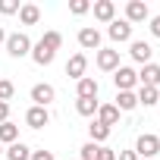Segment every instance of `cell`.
<instances>
[{
  "mask_svg": "<svg viewBox=\"0 0 160 160\" xmlns=\"http://www.w3.org/2000/svg\"><path fill=\"white\" fill-rule=\"evenodd\" d=\"M151 19V10L144 0H129L126 3V22L129 25H138V22H148Z\"/></svg>",
  "mask_w": 160,
  "mask_h": 160,
  "instance_id": "4",
  "label": "cell"
},
{
  "mask_svg": "<svg viewBox=\"0 0 160 160\" xmlns=\"http://www.w3.org/2000/svg\"><path fill=\"white\" fill-rule=\"evenodd\" d=\"M38 19H41V10L35 3H22L19 7V22L22 25H38Z\"/></svg>",
  "mask_w": 160,
  "mask_h": 160,
  "instance_id": "19",
  "label": "cell"
},
{
  "mask_svg": "<svg viewBox=\"0 0 160 160\" xmlns=\"http://www.w3.org/2000/svg\"><path fill=\"white\" fill-rule=\"evenodd\" d=\"M3 154H7V160H32V148H28V144H22V141L10 144Z\"/></svg>",
  "mask_w": 160,
  "mask_h": 160,
  "instance_id": "21",
  "label": "cell"
},
{
  "mask_svg": "<svg viewBox=\"0 0 160 160\" xmlns=\"http://www.w3.org/2000/svg\"><path fill=\"white\" fill-rule=\"evenodd\" d=\"M129 57H132L135 63L148 66V63H151V57H154V47H151L148 41H129Z\"/></svg>",
  "mask_w": 160,
  "mask_h": 160,
  "instance_id": "8",
  "label": "cell"
},
{
  "mask_svg": "<svg viewBox=\"0 0 160 160\" xmlns=\"http://www.w3.org/2000/svg\"><path fill=\"white\" fill-rule=\"evenodd\" d=\"M88 10H91L88 0H72V3H69V13H72V16H85Z\"/></svg>",
  "mask_w": 160,
  "mask_h": 160,
  "instance_id": "27",
  "label": "cell"
},
{
  "mask_svg": "<svg viewBox=\"0 0 160 160\" xmlns=\"http://www.w3.org/2000/svg\"><path fill=\"white\" fill-rule=\"evenodd\" d=\"M107 35H110V41L126 44V41H132V25H129L126 19H113V22L107 25Z\"/></svg>",
  "mask_w": 160,
  "mask_h": 160,
  "instance_id": "5",
  "label": "cell"
},
{
  "mask_svg": "<svg viewBox=\"0 0 160 160\" xmlns=\"http://www.w3.org/2000/svg\"><path fill=\"white\" fill-rule=\"evenodd\" d=\"M16 141H19V126L10 122V119H7V122H0V144H7V148H10V144H16Z\"/></svg>",
  "mask_w": 160,
  "mask_h": 160,
  "instance_id": "18",
  "label": "cell"
},
{
  "mask_svg": "<svg viewBox=\"0 0 160 160\" xmlns=\"http://www.w3.org/2000/svg\"><path fill=\"white\" fill-rule=\"evenodd\" d=\"M7 53L13 57V60H22V57H28L32 53V38L25 35V32H13V35H7Z\"/></svg>",
  "mask_w": 160,
  "mask_h": 160,
  "instance_id": "1",
  "label": "cell"
},
{
  "mask_svg": "<svg viewBox=\"0 0 160 160\" xmlns=\"http://www.w3.org/2000/svg\"><path fill=\"white\" fill-rule=\"evenodd\" d=\"M122 63H119V50H113V47H101L98 50V69H104V72H116Z\"/></svg>",
  "mask_w": 160,
  "mask_h": 160,
  "instance_id": "6",
  "label": "cell"
},
{
  "mask_svg": "<svg viewBox=\"0 0 160 160\" xmlns=\"http://www.w3.org/2000/svg\"><path fill=\"white\" fill-rule=\"evenodd\" d=\"M0 44H7V32H3V25H0Z\"/></svg>",
  "mask_w": 160,
  "mask_h": 160,
  "instance_id": "34",
  "label": "cell"
},
{
  "mask_svg": "<svg viewBox=\"0 0 160 160\" xmlns=\"http://www.w3.org/2000/svg\"><path fill=\"white\" fill-rule=\"evenodd\" d=\"M135 98H138L141 107H154V104L160 101V88H148V85H141V91H138Z\"/></svg>",
  "mask_w": 160,
  "mask_h": 160,
  "instance_id": "22",
  "label": "cell"
},
{
  "mask_svg": "<svg viewBox=\"0 0 160 160\" xmlns=\"http://www.w3.org/2000/svg\"><path fill=\"white\" fill-rule=\"evenodd\" d=\"M157 104H160V101H157Z\"/></svg>",
  "mask_w": 160,
  "mask_h": 160,
  "instance_id": "36",
  "label": "cell"
},
{
  "mask_svg": "<svg viewBox=\"0 0 160 160\" xmlns=\"http://www.w3.org/2000/svg\"><path fill=\"white\" fill-rule=\"evenodd\" d=\"M98 122L107 126V129H113V126L119 122V110H116L113 104H101V107H98Z\"/></svg>",
  "mask_w": 160,
  "mask_h": 160,
  "instance_id": "14",
  "label": "cell"
},
{
  "mask_svg": "<svg viewBox=\"0 0 160 160\" xmlns=\"http://www.w3.org/2000/svg\"><path fill=\"white\" fill-rule=\"evenodd\" d=\"M113 85H116V91H132V88L138 85V72H135L132 66H119V69L113 72Z\"/></svg>",
  "mask_w": 160,
  "mask_h": 160,
  "instance_id": "3",
  "label": "cell"
},
{
  "mask_svg": "<svg viewBox=\"0 0 160 160\" xmlns=\"http://www.w3.org/2000/svg\"><path fill=\"white\" fill-rule=\"evenodd\" d=\"M19 0H0V13H3V16H13V13H19Z\"/></svg>",
  "mask_w": 160,
  "mask_h": 160,
  "instance_id": "28",
  "label": "cell"
},
{
  "mask_svg": "<svg viewBox=\"0 0 160 160\" xmlns=\"http://www.w3.org/2000/svg\"><path fill=\"white\" fill-rule=\"evenodd\" d=\"M110 132H113V129H107V126H101L98 119H94V122L88 126V135H91V141H94V144H104V141L110 138Z\"/></svg>",
  "mask_w": 160,
  "mask_h": 160,
  "instance_id": "23",
  "label": "cell"
},
{
  "mask_svg": "<svg viewBox=\"0 0 160 160\" xmlns=\"http://www.w3.org/2000/svg\"><path fill=\"white\" fill-rule=\"evenodd\" d=\"M85 69H88V57H85V53H72V57L66 60V75L75 78V82H78V78H85Z\"/></svg>",
  "mask_w": 160,
  "mask_h": 160,
  "instance_id": "9",
  "label": "cell"
},
{
  "mask_svg": "<svg viewBox=\"0 0 160 160\" xmlns=\"http://www.w3.org/2000/svg\"><path fill=\"white\" fill-rule=\"evenodd\" d=\"M32 160H57L50 151H32Z\"/></svg>",
  "mask_w": 160,
  "mask_h": 160,
  "instance_id": "30",
  "label": "cell"
},
{
  "mask_svg": "<svg viewBox=\"0 0 160 160\" xmlns=\"http://www.w3.org/2000/svg\"><path fill=\"white\" fill-rule=\"evenodd\" d=\"M13 94H16V85L10 82V78H0V101L10 104V101H13Z\"/></svg>",
  "mask_w": 160,
  "mask_h": 160,
  "instance_id": "25",
  "label": "cell"
},
{
  "mask_svg": "<svg viewBox=\"0 0 160 160\" xmlns=\"http://www.w3.org/2000/svg\"><path fill=\"white\" fill-rule=\"evenodd\" d=\"M119 113H129V110H135L138 107V98H135V91H116V104H113Z\"/></svg>",
  "mask_w": 160,
  "mask_h": 160,
  "instance_id": "17",
  "label": "cell"
},
{
  "mask_svg": "<svg viewBox=\"0 0 160 160\" xmlns=\"http://www.w3.org/2000/svg\"><path fill=\"white\" fill-rule=\"evenodd\" d=\"M78 47L82 50H101V32L85 25V28H78Z\"/></svg>",
  "mask_w": 160,
  "mask_h": 160,
  "instance_id": "11",
  "label": "cell"
},
{
  "mask_svg": "<svg viewBox=\"0 0 160 160\" xmlns=\"http://www.w3.org/2000/svg\"><path fill=\"white\" fill-rule=\"evenodd\" d=\"M116 160H138V154H135V151H119Z\"/></svg>",
  "mask_w": 160,
  "mask_h": 160,
  "instance_id": "32",
  "label": "cell"
},
{
  "mask_svg": "<svg viewBox=\"0 0 160 160\" xmlns=\"http://www.w3.org/2000/svg\"><path fill=\"white\" fill-rule=\"evenodd\" d=\"M91 10H94V19L104 22V25H110L116 19V3H113V0H94Z\"/></svg>",
  "mask_w": 160,
  "mask_h": 160,
  "instance_id": "10",
  "label": "cell"
},
{
  "mask_svg": "<svg viewBox=\"0 0 160 160\" xmlns=\"http://www.w3.org/2000/svg\"><path fill=\"white\" fill-rule=\"evenodd\" d=\"M7 119H10V104L0 101V122H7Z\"/></svg>",
  "mask_w": 160,
  "mask_h": 160,
  "instance_id": "33",
  "label": "cell"
},
{
  "mask_svg": "<svg viewBox=\"0 0 160 160\" xmlns=\"http://www.w3.org/2000/svg\"><path fill=\"white\" fill-rule=\"evenodd\" d=\"M53 98H57V88H53V85H47V82L32 85V101H35V107H47V104H53Z\"/></svg>",
  "mask_w": 160,
  "mask_h": 160,
  "instance_id": "7",
  "label": "cell"
},
{
  "mask_svg": "<svg viewBox=\"0 0 160 160\" xmlns=\"http://www.w3.org/2000/svg\"><path fill=\"white\" fill-rule=\"evenodd\" d=\"M138 82H141V85H148V88H160V66H157L154 60H151L148 66H141Z\"/></svg>",
  "mask_w": 160,
  "mask_h": 160,
  "instance_id": "13",
  "label": "cell"
},
{
  "mask_svg": "<svg viewBox=\"0 0 160 160\" xmlns=\"http://www.w3.org/2000/svg\"><path fill=\"white\" fill-rule=\"evenodd\" d=\"M41 44H44V47H50V50L57 53V50L63 47V35H60V32H44V38H41Z\"/></svg>",
  "mask_w": 160,
  "mask_h": 160,
  "instance_id": "24",
  "label": "cell"
},
{
  "mask_svg": "<svg viewBox=\"0 0 160 160\" xmlns=\"http://www.w3.org/2000/svg\"><path fill=\"white\" fill-rule=\"evenodd\" d=\"M75 98H98V78L85 75L75 82Z\"/></svg>",
  "mask_w": 160,
  "mask_h": 160,
  "instance_id": "15",
  "label": "cell"
},
{
  "mask_svg": "<svg viewBox=\"0 0 160 160\" xmlns=\"http://www.w3.org/2000/svg\"><path fill=\"white\" fill-rule=\"evenodd\" d=\"M98 151H101V144H94V141H88V144H82V148H78L82 160H98Z\"/></svg>",
  "mask_w": 160,
  "mask_h": 160,
  "instance_id": "26",
  "label": "cell"
},
{
  "mask_svg": "<svg viewBox=\"0 0 160 160\" xmlns=\"http://www.w3.org/2000/svg\"><path fill=\"white\" fill-rule=\"evenodd\" d=\"M28 57H32V60H35V63H38V66H50V63H53V57H57V53H53V50H50V47H44V44H41V41H38V44H32V53H28Z\"/></svg>",
  "mask_w": 160,
  "mask_h": 160,
  "instance_id": "16",
  "label": "cell"
},
{
  "mask_svg": "<svg viewBox=\"0 0 160 160\" xmlns=\"http://www.w3.org/2000/svg\"><path fill=\"white\" fill-rule=\"evenodd\" d=\"M50 122V113H47V107H28L25 110V126H32V129H44Z\"/></svg>",
  "mask_w": 160,
  "mask_h": 160,
  "instance_id": "12",
  "label": "cell"
},
{
  "mask_svg": "<svg viewBox=\"0 0 160 160\" xmlns=\"http://www.w3.org/2000/svg\"><path fill=\"white\" fill-rule=\"evenodd\" d=\"M148 22H151V35H154V38H160V16H151Z\"/></svg>",
  "mask_w": 160,
  "mask_h": 160,
  "instance_id": "31",
  "label": "cell"
},
{
  "mask_svg": "<svg viewBox=\"0 0 160 160\" xmlns=\"http://www.w3.org/2000/svg\"><path fill=\"white\" fill-rule=\"evenodd\" d=\"M135 154H138V160H157V154H160V135H154V132L138 135Z\"/></svg>",
  "mask_w": 160,
  "mask_h": 160,
  "instance_id": "2",
  "label": "cell"
},
{
  "mask_svg": "<svg viewBox=\"0 0 160 160\" xmlns=\"http://www.w3.org/2000/svg\"><path fill=\"white\" fill-rule=\"evenodd\" d=\"M98 98H75V113L78 116H94L98 113Z\"/></svg>",
  "mask_w": 160,
  "mask_h": 160,
  "instance_id": "20",
  "label": "cell"
},
{
  "mask_svg": "<svg viewBox=\"0 0 160 160\" xmlns=\"http://www.w3.org/2000/svg\"><path fill=\"white\" fill-rule=\"evenodd\" d=\"M0 154H3V144H0Z\"/></svg>",
  "mask_w": 160,
  "mask_h": 160,
  "instance_id": "35",
  "label": "cell"
},
{
  "mask_svg": "<svg viewBox=\"0 0 160 160\" xmlns=\"http://www.w3.org/2000/svg\"><path fill=\"white\" fill-rule=\"evenodd\" d=\"M98 160H116V151H110V148H104V144H101V151H98Z\"/></svg>",
  "mask_w": 160,
  "mask_h": 160,
  "instance_id": "29",
  "label": "cell"
}]
</instances>
